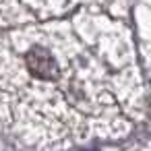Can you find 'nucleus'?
Listing matches in <instances>:
<instances>
[{"label": "nucleus", "instance_id": "f257e3e1", "mask_svg": "<svg viewBox=\"0 0 151 151\" xmlns=\"http://www.w3.org/2000/svg\"><path fill=\"white\" fill-rule=\"evenodd\" d=\"M27 66H29V70L35 77H42V79H54L58 75L56 60L44 48H31L29 50V54H27Z\"/></svg>", "mask_w": 151, "mask_h": 151}]
</instances>
